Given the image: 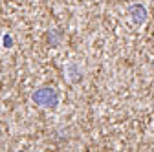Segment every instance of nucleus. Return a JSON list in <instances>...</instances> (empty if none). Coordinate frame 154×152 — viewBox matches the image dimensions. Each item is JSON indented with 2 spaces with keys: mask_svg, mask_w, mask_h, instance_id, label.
<instances>
[{
  "mask_svg": "<svg viewBox=\"0 0 154 152\" xmlns=\"http://www.w3.org/2000/svg\"><path fill=\"white\" fill-rule=\"evenodd\" d=\"M33 103L38 105V106H44V108H55L57 103H59V93H57V90L53 88H38L33 92V96H31Z\"/></svg>",
  "mask_w": 154,
  "mask_h": 152,
  "instance_id": "nucleus-1",
  "label": "nucleus"
},
{
  "mask_svg": "<svg viewBox=\"0 0 154 152\" xmlns=\"http://www.w3.org/2000/svg\"><path fill=\"white\" fill-rule=\"evenodd\" d=\"M130 17H132V20L136 24H141L145 20V17H147V11H145L143 6H132L130 8Z\"/></svg>",
  "mask_w": 154,
  "mask_h": 152,
  "instance_id": "nucleus-2",
  "label": "nucleus"
}]
</instances>
